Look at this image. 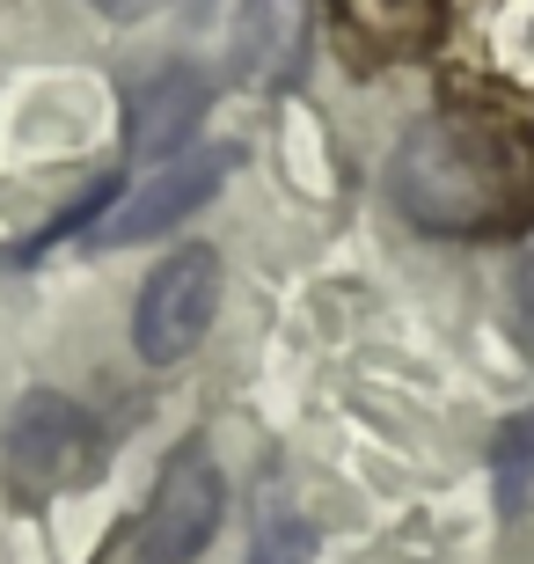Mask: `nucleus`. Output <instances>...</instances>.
Returning <instances> with one entry per match:
<instances>
[{"label": "nucleus", "mask_w": 534, "mask_h": 564, "mask_svg": "<svg viewBox=\"0 0 534 564\" xmlns=\"http://www.w3.org/2000/svg\"><path fill=\"white\" fill-rule=\"evenodd\" d=\"M527 169L505 147V132L461 126V118H432L411 126L403 147L389 154V198L395 213L425 235H491L505 228L527 198Z\"/></svg>", "instance_id": "nucleus-1"}, {"label": "nucleus", "mask_w": 534, "mask_h": 564, "mask_svg": "<svg viewBox=\"0 0 534 564\" xmlns=\"http://www.w3.org/2000/svg\"><path fill=\"white\" fill-rule=\"evenodd\" d=\"M0 469H8V491L30 506L81 491L103 469V425L88 419V403L59 397V389H30L0 433Z\"/></svg>", "instance_id": "nucleus-2"}, {"label": "nucleus", "mask_w": 534, "mask_h": 564, "mask_svg": "<svg viewBox=\"0 0 534 564\" xmlns=\"http://www.w3.org/2000/svg\"><path fill=\"white\" fill-rule=\"evenodd\" d=\"M212 308H220V257L206 242H184L168 250L154 272H146L140 301H132V352L146 367H176L184 352H198V337L212 330Z\"/></svg>", "instance_id": "nucleus-3"}, {"label": "nucleus", "mask_w": 534, "mask_h": 564, "mask_svg": "<svg viewBox=\"0 0 534 564\" xmlns=\"http://www.w3.org/2000/svg\"><path fill=\"white\" fill-rule=\"evenodd\" d=\"M235 162H242L235 147H190L184 162H162L140 191H124L118 206L88 228V242H96V250H124V242H154V235L184 228L190 213H206L212 198H220Z\"/></svg>", "instance_id": "nucleus-4"}, {"label": "nucleus", "mask_w": 534, "mask_h": 564, "mask_svg": "<svg viewBox=\"0 0 534 564\" xmlns=\"http://www.w3.org/2000/svg\"><path fill=\"white\" fill-rule=\"evenodd\" d=\"M227 513V477L220 462L206 455V440H184L176 455L162 462V484L140 513V557L146 564H190L212 543V528Z\"/></svg>", "instance_id": "nucleus-5"}, {"label": "nucleus", "mask_w": 534, "mask_h": 564, "mask_svg": "<svg viewBox=\"0 0 534 564\" xmlns=\"http://www.w3.org/2000/svg\"><path fill=\"white\" fill-rule=\"evenodd\" d=\"M206 110H212V82L198 66H146V74H132V88H124V147H132V162L190 154Z\"/></svg>", "instance_id": "nucleus-6"}, {"label": "nucleus", "mask_w": 534, "mask_h": 564, "mask_svg": "<svg viewBox=\"0 0 534 564\" xmlns=\"http://www.w3.org/2000/svg\"><path fill=\"white\" fill-rule=\"evenodd\" d=\"M308 44H315V0H242L235 30H227V66L249 88H293L308 74Z\"/></svg>", "instance_id": "nucleus-7"}, {"label": "nucleus", "mask_w": 534, "mask_h": 564, "mask_svg": "<svg viewBox=\"0 0 534 564\" xmlns=\"http://www.w3.org/2000/svg\"><path fill=\"white\" fill-rule=\"evenodd\" d=\"M491 484L498 513H527L534 506V411H513L491 440Z\"/></svg>", "instance_id": "nucleus-8"}, {"label": "nucleus", "mask_w": 534, "mask_h": 564, "mask_svg": "<svg viewBox=\"0 0 534 564\" xmlns=\"http://www.w3.org/2000/svg\"><path fill=\"white\" fill-rule=\"evenodd\" d=\"M315 557V528L286 506H264L257 521V543H249V564H308Z\"/></svg>", "instance_id": "nucleus-9"}, {"label": "nucleus", "mask_w": 534, "mask_h": 564, "mask_svg": "<svg viewBox=\"0 0 534 564\" xmlns=\"http://www.w3.org/2000/svg\"><path fill=\"white\" fill-rule=\"evenodd\" d=\"M425 8L432 0H345L351 30H367V37H411L425 30Z\"/></svg>", "instance_id": "nucleus-10"}, {"label": "nucleus", "mask_w": 534, "mask_h": 564, "mask_svg": "<svg viewBox=\"0 0 534 564\" xmlns=\"http://www.w3.org/2000/svg\"><path fill=\"white\" fill-rule=\"evenodd\" d=\"M96 15H110V22H140V15H154V8H168V0H88Z\"/></svg>", "instance_id": "nucleus-11"}, {"label": "nucleus", "mask_w": 534, "mask_h": 564, "mask_svg": "<svg viewBox=\"0 0 534 564\" xmlns=\"http://www.w3.org/2000/svg\"><path fill=\"white\" fill-rule=\"evenodd\" d=\"M520 323H527V337H534V257H527V272H520Z\"/></svg>", "instance_id": "nucleus-12"}]
</instances>
